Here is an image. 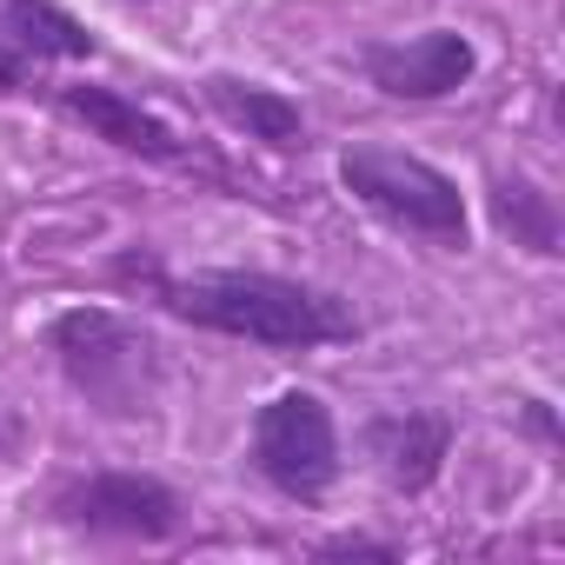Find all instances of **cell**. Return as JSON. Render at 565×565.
Here are the masks:
<instances>
[{"label":"cell","mask_w":565,"mask_h":565,"mask_svg":"<svg viewBox=\"0 0 565 565\" xmlns=\"http://www.w3.org/2000/svg\"><path fill=\"white\" fill-rule=\"evenodd\" d=\"M167 307L193 327L253 340V347H327L353 333V313L279 273H193L167 287Z\"/></svg>","instance_id":"cell-1"},{"label":"cell","mask_w":565,"mask_h":565,"mask_svg":"<svg viewBox=\"0 0 565 565\" xmlns=\"http://www.w3.org/2000/svg\"><path fill=\"white\" fill-rule=\"evenodd\" d=\"M54 353L67 366V380L100 406V413H147L153 393H160V347L127 327L120 313H100V307H81V313H61L54 327Z\"/></svg>","instance_id":"cell-2"},{"label":"cell","mask_w":565,"mask_h":565,"mask_svg":"<svg viewBox=\"0 0 565 565\" xmlns=\"http://www.w3.org/2000/svg\"><path fill=\"white\" fill-rule=\"evenodd\" d=\"M340 180H347L373 213H386V220L406 226V233H426V239H466V200H459V186H452L439 167L413 160V153H393V147H353V153L340 160Z\"/></svg>","instance_id":"cell-3"},{"label":"cell","mask_w":565,"mask_h":565,"mask_svg":"<svg viewBox=\"0 0 565 565\" xmlns=\"http://www.w3.org/2000/svg\"><path fill=\"white\" fill-rule=\"evenodd\" d=\"M253 459L273 486L287 492H320L340 466V439H333V413L313 393H279L259 426H253Z\"/></svg>","instance_id":"cell-4"},{"label":"cell","mask_w":565,"mask_h":565,"mask_svg":"<svg viewBox=\"0 0 565 565\" xmlns=\"http://www.w3.org/2000/svg\"><path fill=\"white\" fill-rule=\"evenodd\" d=\"M366 74H373V87L393 94V100H439V94L466 87V74H472V41L433 28V34L406 41V47H373V54H366Z\"/></svg>","instance_id":"cell-5"},{"label":"cell","mask_w":565,"mask_h":565,"mask_svg":"<svg viewBox=\"0 0 565 565\" xmlns=\"http://www.w3.org/2000/svg\"><path fill=\"white\" fill-rule=\"evenodd\" d=\"M67 512L94 532H127V539H160L173 532V492L140 472H100L67 492Z\"/></svg>","instance_id":"cell-6"},{"label":"cell","mask_w":565,"mask_h":565,"mask_svg":"<svg viewBox=\"0 0 565 565\" xmlns=\"http://www.w3.org/2000/svg\"><path fill=\"white\" fill-rule=\"evenodd\" d=\"M366 446H373L380 472H386L399 492H419V486H433V472H439L452 433H446V419H433V413H399V419H380V426L366 433Z\"/></svg>","instance_id":"cell-7"},{"label":"cell","mask_w":565,"mask_h":565,"mask_svg":"<svg viewBox=\"0 0 565 565\" xmlns=\"http://www.w3.org/2000/svg\"><path fill=\"white\" fill-rule=\"evenodd\" d=\"M67 114H81L100 140H114V147H127V153H147V160H167V153H173V134H167L153 114H140L134 100L107 94V87H67Z\"/></svg>","instance_id":"cell-8"},{"label":"cell","mask_w":565,"mask_h":565,"mask_svg":"<svg viewBox=\"0 0 565 565\" xmlns=\"http://www.w3.org/2000/svg\"><path fill=\"white\" fill-rule=\"evenodd\" d=\"M0 41L21 54H94L87 28L47 8V0H0Z\"/></svg>","instance_id":"cell-9"},{"label":"cell","mask_w":565,"mask_h":565,"mask_svg":"<svg viewBox=\"0 0 565 565\" xmlns=\"http://www.w3.org/2000/svg\"><path fill=\"white\" fill-rule=\"evenodd\" d=\"M206 100L233 120V127H246L253 140H294L300 134V107L294 100H279V94H266V87H246V81H206Z\"/></svg>","instance_id":"cell-10"},{"label":"cell","mask_w":565,"mask_h":565,"mask_svg":"<svg viewBox=\"0 0 565 565\" xmlns=\"http://www.w3.org/2000/svg\"><path fill=\"white\" fill-rule=\"evenodd\" d=\"M492 213H499V226L512 233V239H525L532 253H558V213H552V200L532 186V180H499V193H492Z\"/></svg>","instance_id":"cell-11"},{"label":"cell","mask_w":565,"mask_h":565,"mask_svg":"<svg viewBox=\"0 0 565 565\" xmlns=\"http://www.w3.org/2000/svg\"><path fill=\"white\" fill-rule=\"evenodd\" d=\"M21 81V61H8V54H0V87H14Z\"/></svg>","instance_id":"cell-12"}]
</instances>
